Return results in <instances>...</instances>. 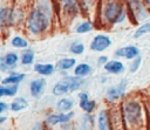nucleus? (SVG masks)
<instances>
[{"label": "nucleus", "mask_w": 150, "mask_h": 130, "mask_svg": "<svg viewBox=\"0 0 150 130\" xmlns=\"http://www.w3.org/2000/svg\"><path fill=\"white\" fill-rule=\"evenodd\" d=\"M52 14L47 5H40L32 9L28 16V28L33 34H41L50 26Z\"/></svg>", "instance_id": "1"}, {"label": "nucleus", "mask_w": 150, "mask_h": 130, "mask_svg": "<svg viewBox=\"0 0 150 130\" xmlns=\"http://www.w3.org/2000/svg\"><path fill=\"white\" fill-rule=\"evenodd\" d=\"M123 8H125L123 0H102V20L115 25V20Z\"/></svg>", "instance_id": "2"}, {"label": "nucleus", "mask_w": 150, "mask_h": 130, "mask_svg": "<svg viewBox=\"0 0 150 130\" xmlns=\"http://www.w3.org/2000/svg\"><path fill=\"white\" fill-rule=\"evenodd\" d=\"M123 117L128 124L136 125L142 119V107L136 101H128L123 105Z\"/></svg>", "instance_id": "3"}, {"label": "nucleus", "mask_w": 150, "mask_h": 130, "mask_svg": "<svg viewBox=\"0 0 150 130\" xmlns=\"http://www.w3.org/2000/svg\"><path fill=\"white\" fill-rule=\"evenodd\" d=\"M128 5L136 21H143L149 16L144 0H128Z\"/></svg>", "instance_id": "4"}, {"label": "nucleus", "mask_w": 150, "mask_h": 130, "mask_svg": "<svg viewBox=\"0 0 150 130\" xmlns=\"http://www.w3.org/2000/svg\"><path fill=\"white\" fill-rule=\"evenodd\" d=\"M61 4V9L63 12V15L66 19H73L77 15L80 11L79 0H59Z\"/></svg>", "instance_id": "5"}, {"label": "nucleus", "mask_w": 150, "mask_h": 130, "mask_svg": "<svg viewBox=\"0 0 150 130\" xmlns=\"http://www.w3.org/2000/svg\"><path fill=\"white\" fill-rule=\"evenodd\" d=\"M110 46H111L110 37L107 35H103V34H98V35L94 36V39L91 40L90 49L95 50V52H103L107 48H109Z\"/></svg>", "instance_id": "6"}, {"label": "nucleus", "mask_w": 150, "mask_h": 130, "mask_svg": "<svg viewBox=\"0 0 150 130\" xmlns=\"http://www.w3.org/2000/svg\"><path fill=\"white\" fill-rule=\"evenodd\" d=\"M74 115H75L74 111L52 114L46 118V124L47 125H56V124H60V123H67L73 118Z\"/></svg>", "instance_id": "7"}, {"label": "nucleus", "mask_w": 150, "mask_h": 130, "mask_svg": "<svg viewBox=\"0 0 150 130\" xmlns=\"http://www.w3.org/2000/svg\"><path fill=\"white\" fill-rule=\"evenodd\" d=\"M125 87H127V81L123 80L121 81L117 85H114V87H110L108 90H107V98L111 102L121 98L122 96H124V93H125Z\"/></svg>", "instance_id": "8"}, {"label": "nucleus", "mask_w": 150, "mask_h": 130, "mask_svg": "<svg viewBox=\"0 0 150 130\" xmlns=\"http://www.w3.org/2000/svg\"><path fill=\"white\" fill-rule=\"evenodd\" d=\"M115 56L125 57L128 60H134L139 56V49L136 46H125L115 50Z\"/></svg>", "instance_id": "9"}, {"label": "nucleus", "mask_w": 150, "mask_h": 130, "mask_svg": "<svg viewBox=\"0 0 150 130\" xmlns=\"http://www.w3.org/2000/svg\"><path fill=\"white\" fill-rule=\"evenodd\" d=\"M45 84H46V81L45 78H35L30 82L29 84V89H30V95L35 98L40 97L42 91H43V88H45Z\"/></svg>", "instance_id": "10"}, {"label": "nucleus", "mask_w": 150, "mask_h": 130, "mask_svg": "<svg viewBox=\"0 0 150 130\" xmlns=\"http://www.w3.org/2000/svg\"><path fill=\"white\" fill-rule=\"evenodd\" d=\"M104 69L110 73V74H121L124 71V64L121 62V61H117V60H111V61H108L105 64H104Z\"/></svg>", "instance_id": "11"}, {"label": "nucleus", "mask_w": 150, "mask_h": 130, "mask_svg": "<svg viewBox=\"0 0 150 130\" xmlns=\"http://www.w3.org/2000/svg\"><path fill=\"white\" fill-rule=\"evenodd\" d=\"M63 81L67 83L70 91H74L76 89H79L83 83V80L81 77L75 76V75L74 76H66V77H63Z\"/></svg>", "instance_id": "12"}, {"label": "nucleus", "mask_w": 150, "mask_h": 130, "mask_svg": "<svg viewBox=\"0 0 150 130\" xmlns=\"http://www.w3.org/2000/svg\"><path fill=\"white\" fill-rule=\"evenodd\" d=\"M55 67L50 63H36L34 66V70L41 75H52L54 73Z\"/></svg>", "instance_id": "13"}, {"label": "nucleus", "mask_w": 150, "mask_h": 130, "mask_svg": "<svg viewBox=\"0 0 150 130\" xmlns=\"http://www.w3.org/2000/svg\"><path fill=\"white\" fill-rule=\"evenodd\" d=\"M25 78V74H20V73H11V75L8 77H5L1 82L5 85H11V84H19L22 80Z\"/></svg>", "instance_id": "14"}, {"label": "nucleus", "mask_w": 150, "mask_h": 130, "mask_svg": "<svg viewBox=\"0 0 150 130\" xmlns=\"http://www.w3.org/2000/svg\"><path fill=\"white\" fill-rule=\"evenodd\" d=\"M76 63V60L73 57H63L61 60L57 61L56 63V68L60 70H68L70 68H73Z\"/></svg>", "instance_id": "15"}, {"label": "nucleus", "mask_w": 150, "mask_h": 130, "mask_svg": "<svg viewBox=\"0 0 150 130\" xmlns=\"http://www.w3.org/2000/svg\"><path fill=\"white\" fill-rule=\"evenodd\" d=\"M97 125H98V130H110L109 118H108V114H107L105 110L100 111L98 119H97Z\"/></svg>", "instance_id": "16"}, {"label": "nucleus", "mask_w": 150, "mask_h": 130, "mask_svg": "<svg viewBox=\"0 0 150 130\" xmlns=\"http://www.w3.org/2000/svg\"><path fill=\"white\" fill-rule=\"evenodd\" d=\"M91 71V67L88 64V63H80L75 67V70H74V74L75 76L77 77H84L87 75H89Z\"/></svg>", "instance_id": "17"}, {"label": "nucleus", "mask_w": 150, "mask_h": 130, "mask_svg": "<svg viewBox=\"0 0 150 130\" xmlns=\"http://www.w3.org/2000/svg\"><path fill=\"white\" fill-rule=\"evenodd\" d=\"M69 87L67 85V83L62 80L60 82H57L54 87H53V94L56 95V96H61V95H64L67 93H69Z\"/></svg>", "instance_id": "18"}, {"label": "nucleus", "mask_w": 150, "mask_h": 130, "mask_svg": "<svg viewBox=\"0 0 150 130\" xmlns=\"http://www.w3.org/2000/svg\"><path fill=\"white\" fill-rule=\"evenodd\" d=\"M27 105H28V102L23 97H16L11 103V109H12V111H20V110L27 108Z\"/></svg>", "instance_id": "19"}, {"label": "nucleus", "mask_w": 150, "mask_h": 130, "mask_svg": "<svg viewBox=\"0 0 150 130\" xmlns=\"http://www.w3.org/2000/svg\"><path fill=\"white\" fill-rule=\"evenodd\" d=\"M73 105H74V102H73L71 98H61L57 102L56 108H57L59 111H66L67 112L73 108Z\"/></svg>", "instance_id": "20"}, {"label": "nucleus", "mask_w": 150, "mask_h": 130, "mask_svg": "<svg viewBox=\"0 0 150 130\" xmlns=\"http://www.w3.org/2000/svg\"><path fill=\"white\" fill-rule=\"evenodd\" d=\"M148 33H150V22H145V23L141 25L139 27H137V29L134 33V37L138 39V37H141Z\"/></svg>", "instance_id": "21"}, {"label": "nucleus", "mask_w": 150, "mask_h": 130, "mask_svg": "<svg viewBox=\"0 0 150 130\" xmlns=\"http://www.w3.org/2000/svg\"><path fill=\"white\" fill-rule=\"evenodd\" d=\"M9 8L8 7H1L0 8V28L1 27H5L7 25V21L9 20L11 18V14H9Z\"/></svg>", "instance_id": "22"}, {"label": "nucleus", "mask_w": 150, "mask_h": 130, "mask_svg": "<svg viewBox=\"0 0 150 130\" xmlns=\"http://www.w3.org/2000/svg\"><path fill=\"white\" fill-rule=\"evenodd\" d=\"M95 105H96L95 101H90L89 98H88V100L80 101V107H81V109L84 110V111L88 112V114H90V112L95 109Z\"/></svg>", "instance_id": "23"}, {"label": "nucleus", "mask_w": 150, "mask_h": 130, "mask_svg": "<svg viewBox=\"0 0 150 130\" xmlns=\"http://www.w3.org/2000/svg\"><path fill=\"white\" fill-rule=\"evenodd\" d=\"M93 29V25L89 22V21H82L80 25L76 26V33H80V34H83V33H88Z\"/></svg>", "instance_id": "24"}, {"label": "nucleus", "mask_w": 150, "mask_h": 130, "mask_svg": "<svg viewBox=\"0 0 150 130\" xmlns=\"http://www.w3.org/2000/svg\"><path fill=\"white\" fill-rule=\"evenodd\" d=\"M4 96H14L18 91V84H11L8 87H0Z\"/></svg>", "instance_id": "25"}, {"label": "nucleus", "mask_w": 150, "mask_h": 130, "mask_svg": "<svg viewBox=\"0 0 150 130\" xmlns=\"http://www.w3.org/2000/svg\"><path fill=\"white\" fill-rule=\"evenodd\" d=\"M18 55L15 54V53H8L5 57H4V60H5V63L8 66V68H11V67H14L15 64H16V62H18Z\"/></svg>", "instance_id": "26"}, {"label": "nucleus", "mask_w": 150, "mask_h": 130, "mask_svg": "<svg viewBox=\"0 0 150 130\" xmlns=\"http://www.w3.org/2000/svg\"><path fill=\"white\" fill-rule=\"evenodd\" d=\"M70 53L71 54H75V55H81L83 52H84V45L81 43V42H74L71 43L70 48H69Z\"/></svg>", "instance_id": "27"}, {"label": "nucleus", "mask_w": 150, "mask_h": 130, "mask_svg": "<svg viewBox=\"0 0 150 130\" xmlns=\"http://www.w3.org/2000/svg\"><path fill=\"white\" fill-rule=\"evenodd\" d=\"M79 2H80V8L86 11V13H89L95 6V0H79Z\"/></svg>", "instance_id": "28"}, {"label": "nucleus", "mask_w": 150, "mask_h": 130, "mask_svg": "<svg viewBox=\"0 0 150 130\" xmlns=\"http://www.w3.org/2000/svg\"><path fill=\"white\" fill-rule=\"evenodd\" d=\"M12 45H13L14 47H16V48H26V47H28V42H27L23 37H21V36H15V37H13Z\"/></svg>", "instance_id": "29"}, {"label": "nucleus", "mask_w": 150, "mask_h": 130, "mask_svg": "<svg viewBox=\"0 0 150 130\" xmlns=\"http://www.w3.org/2000/svg\"><path fill=\"white\" fill-rule=\"evenodd\" d=\"M33 61H34V53L32 50H27L22 54V56H21L22 64H30V63H33Z\"/></svg>", "instance_id": "30"}, {"label": "nucleus", "mask_w": 150, "mask_h": 130, "mask_svg": "<svg viewBox=\"0 0 150 130\" xmlns=\"http://www.w3.org/2000/svg\"><path fill=\"white\" fill-rule=\"evenodd\" d=\"M141 62H142V57L137 56L136 59H134L132 62H131V64H130V68H129L130 69V73H136L138 70L139 66H141Z\"/></svg>", "instance_id": "31"}, {"label": "nucleus", "mask_w": 150, "mask_h": 130, "mask_svg": "<svg viewBox=\"0 0 150 130\" xmlns=\"http://www.w3.org/2000/svg\"><path fill=\"white\" fill-rule=\"evenodd\" d=\"M108 62V57L105 56V55H101L98 59H97V64H100V66H103V64H105Z\"/></svg>", "instance_id": "32"}, {"label": "nucleus", "mask_w": 150, "mask_h": 130, "mask_svg": "<svg viewBox=\"0 0 150 130\" xmlns=\"http://www.w3.org/2000/svg\"><path fill=\"white\" fill-rule=\"evenodd\" d=\"M0 70L1 71H7L8 70V66L5 63L4 59H0Z\"/></svg>", "instance_id": "33"}, {"label": "nucleus", "mask_w": 150, "mask_h": 130, "mask_svg": "<svg viewBox=\"0 0 150 130\" xmlns=\"http://www.w3.org/2000/svg\"><path fill=\"white\" fill-rule=\"evenodd\" d=\"M79 97H80V101L88 100V94H87V93H80V94H79Z\"/></svg>", "instance_id": "34"}, {"label": "nucleus", "mask_w": 150, "mask_h": 130, "mask_svg": "<svg viewBox=\"0 0 150 130\" xmlns=\"http://www.w3.org/2000/svg\"><path fill=\"white\" fill-rule=\"evenodd\" d=\"M6 109H7V104L5 102H0V114L6 111Z\"/></svg>", "instance_id": "35"}, {"label": "nucleus", "mask_w": 150, "mask_h": 130, "mask_svg": "<svg viewBox=\"0 0 150 130\" xmlns=\"http://www.w3.org/2000/svg\"><path fill=\"white\" fill-rule=\"evenodd\" d=\"M33 130H43L42 124H41V123H35L34 126H33Z\"/></svg>", "instance_id": "36"}, {"label": "nucleus", "mask_w": 150, "mask_h": 130, "mask_svg": "<svg viewBox=\"0 0 150 130\" xmlns=\"http://www.w3.org/2000/svg\"><path fill=\"white\" fill-rule=\"evenodd\" d=\"M5 121H6V117H5V116H0V124L4 123Z\"/></svg>", "instance_id": "37"}, {"label": "nucleus", "mask_w": 150, "mask_h": 130, "mask_svg": "<svg viewBox=\"0 0 150 130\" xmlns=\"http://www.w3.org/2000/svg\"><path fill=\"white\" fill-rule=\"evenodd\" d=\"M144 2H145V5H146V7L150 8V0H144Z\"/></svg>", "instance_id": "38"}, {"label": "nucleus", "mask_w": 150, "mask_h": 130, "mask_svg": "<svg viewBox=\"0 0 150 130\" xmlns=\"http://www.w3.org/2000/svg\"><path fill=\"white\" fill-rule=\"evenodd\" d=\"M1 96H4V95H2V93H1V89H0V97H1Z\"/></svg>", "instance_id": "39"}, {"label": "nucleus", "mask_w": 150, "mask_h": 130, "mask_svg": "<svg viewBox=\"0 0 150 130\" xmlns=\"http://www.w3.org/2000/svg\"><path fill=\"white\" fill-rule=\"evenodd\" d=\"M0 81H1V77H0Z\"/></svg>", "instance_id": "40"}]
</instances>
